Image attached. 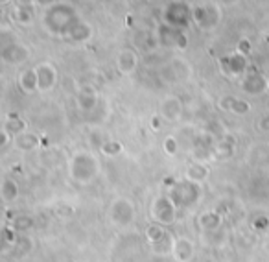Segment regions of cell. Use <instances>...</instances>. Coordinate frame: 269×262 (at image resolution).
Wrapping results in <instances>:
<instances>
[{
    "label": "cell",
    "instance_id": "52a82bcc",
    "mask_svg": "<svg viewBox=\"0 0 269 262\" xmlns=\"http://www.w3.org/2000/svg\"><path fill=\"white\" fill-rule=\"evenodd\" d=\"M37 71V78H39V89L41 91H50L52 87L56 85L57 74L56 69L50 65V63H43L35 69Z\"/></svg>",
    "mask_w": 269,
    "mask_h": 262
},
{
    "label": "cell",
    "instance_id": "9c48e42d",
    "mask_svg": "<svg viewBox=\"0 0 269 262\" xmlns=\"http://www.w3.org/2000/svg\"><path fill=\"white\" fill-rule=\"evenodd\" d=\"M244 91L249 94H262V92L267 89V80H264L262 76L258 74H251L247 80L244 81Z\"/></svg>",
    "mask_w": 269,
    "mask_h": 262
},
{
    "label": "cell",
    "instance_id": "4fadbf2b",
    "mask_svg": "<svg viewBox=\"0 0 269 262\" xmlns=\"http://www.w3.org/2000/svg\"><path fill=\"white\" fill-rule=\"evenodd\" d=\"M186 179L201 185V183L208 179V168L205 167L203 162H194V165H190L186 168Z\"/></svg>",
    "mask_w": 269,
    "mask_h": 262
},
{
    "label": "cell",
    "instance_id": "8992f818",
    "mask_svg": "<svg viewBox=\"0 0 269 262\" xmlns=\"http://www.w3.org/2000/svg\"><path fill=\"white\" fill-rule=\"evenodd\" d=\"M199 225L205 233H218L223 225V214L219 211H207L199 216Z\"/></svg>",
    "mask_w": 269,
    "mask_h": 262
},
{
    "label": "cell",
    "instance_id": "7c38bea8",
    "mask_svg": "<svg viewBox=\"0 0 269 262\" xmlns=\"http://www.w3.org/2000/svg\"><path fill=\"white\" fill-rule=\"evenodd\" d=\"M225 67H227V71L230 72V74H242V72L247 69V61H245V56L244 54H234V56H228L223 59Z\"/></svg>",
    "mask_w": 269,
    "mask_h": 262
},
{
    "label": "cell",
    "instance_id": "3957f363",
    "mask_svg": "<svg viewBox=\"0 0 269 262\" xmlns=\"http://www.w3.org/2000/svg\"><path fill=\"white\" fill-rule=\"evenodd\" d=\"M177 211L179 209L175 207V203L172 202V198L168 196V194H164V196L155 198V202H153V207H151V216L157 223L166 227V225L175 223V220H177Z\"/></svg>",
    "mask_w": 269,
    "mask_h": 262
},
{
    "label": "cell",
    "instance_id": "2e32d148",
    "mask_svg": "<svg viewBox=\"0 0 269 262\" xmlns=\"http://www.w3.org/2000/svg\"><path fill=\"white\" fill-rule=\"evenodd\" d=\"M21 87L24 92H33L39 89V78H37V71H24L21 76Z\"/></svg>",
    "mask_w": 269,
    "mask_h": 262
},
{
    "label": "cell",
    "instance_id": "ffe728a7",
    "mask_svg": "<svg viewBox=\"0 0 269 262\" xmlns=\"http://www.w3.org/2000/svg\"><path fill=\"white\" fill-rule=\"evenodd\" d=\"M234 151V142L230 141V139H223V141L219 142L218 146L214 148V153H216V157H230Z\"/></svg>",
    "mask_w": 269,
    "mask_h": 262
},
{
    "label": "cell",
    "instance_id": "44dd1931",
    "mask_svg": "<svg viewBox=\"0 0 269 262\" xmlns=\"http://www.w3.org/2000/svg\"><path fill=\"white\" fill-rule=\"evenodd\" d=\"M15 249H19L21 253H28V251H31L33 249V240H31L26 233H22V235H19V240H17V244L15 246Z\"/></svg>",
    "mask_w": 269,
    "mask_h": 262
},
{
    "label": "cell",
    "instance_id": "d6a6232c",
    "mask_svg": "<svg viewBox=\"0 0 269 262\" xmlns=\"http://www.w3.org/2000/svg\"><path fill=\"white\" fill-rule=\"evenodd\" d=\"M70 262H76V260H70Z\"/></svg>",
    "mask_w": 269,
    "mask_h": 262
},
{
    "label": "cell",
    "instance_id": "ba28073f",
    "mask_svg": "<svg viewBox=\"0 0 269 262\" xmlns=\"http://www.w3.org/2000/svg\"><path fill=\"white\" fill-rule=\"evenodd\" d=\"M0 198L4 203H13L19 198V185H17L15 179L11 177H6L2 185H0Z\"/></svg>",
    "mask_w": 269,
    "mask_h": 262
},
{
    "label": "cell",
    "instance_id": "603a6c76",
    "mask_svg": "<svg viewBox=\"0 0 269 262\" xmlns=\"http://www.w3.org/2000/svg\"><path fill=\"white\" fill-rule=\"evenodd\" d=\"M230 111L236 113V115H247V113L251 111V106H249V102L234 98L233 106H230Z\"/></svg>",
    "mask_w": 269,
    "mask_h": 262
},
{
    "label": "cell",
    "instance_id": "6da1fadb",
    "mask_svg": "<svg viewBox=\"0 0 269 262\" xmlns=\"http://www.w3.org/2000/svg\"><path fill=\"white\" fill-rule=\"evenodd\" d=\"M168 196L172 198V202L175 203L177 209H190V207L199 203V200L203 196V188L199 183L183 179V181H177L175 187L168 190Z\"/></svg>",
    "mask_w": 269,
    "mask_h": 262
},
{
    "label": "cell",
    "instance_id": "d6986e66",
    "mask_svg": "<svg viewBox=\"0 0 269 262\" xmlns=\"http://www.w3.org/2000/svg\"><path fill=\"white\" fill-rule=\"evenodd\" d=\"M94 104H96V94H94L92 91H87L85 89L82 94L78 96V106H80V109H83V111L92 109Z\"/></svg>",
    "mask_w": 269,
    "mask_h": 262
},
{
    "label": "cell",
    "instance_id": "f546056e",
    "mask_svg": "<svg viewBox=\"0 0 269 262\" xmlns=\"http://www.w3.org/2000/svg\"><path fill=\"white\" fill-rule=\"evenodd\" d=\"M161 118H163V116H153V120H151V127L155 131L159 129V127H161Z\"/></svg>",
    "mask_w": 269,
    "mask_h": 262
},
{
    "label": "cell",
    "instance_id": "277c9868",
    "mask_svg": "<svg viewBox=\"0 0 269 262\" xmlns=\"http://www.w3.org/2000/svg\"><path fill=\"white\" fill-rule=\"evenodd\" d=\"M109 218L111 222L118 227H126L135 220V205L126 198H118L114 200L109 211Z\"/></svg>",
    "mask_w": 269,
    "mask_h": 262
},
{
    "label": "cell",
    "instance_id": "484cf974",
    "mask_svg": "<svg viewBox=\"0 0 269 262\" xmlns=\"http://www.w3.org/2000/svg\"><path fill=\"white\" fill-rule=\"evenodd\" d=\"M56 214H57V216H59V218H68V216H70V214H74V211H72L70 207H65V205H63L61 209H57Z\"/></svg>",
    "mask_w": 269,
    "mask_h": 262
},
{
    "label": "cell",
    "instance_id": "30bf717a",
    "mask_svg": "<svg viewBox=\"0 0 269 262\" xmlns=\"http://www.w3.org/2000/svg\"><path fill=\"white\" fill-rule=\"evenodd\" d=\"M161 115L166 120H177L179 115H181V102L177 98H168L163 102L161 106Z\"/></svg>",
    "mask_w": 269,
    "mask_h": 262
},
{
    "label": "cell",
    "instance_id": "f1b7e54d",
    "mask_svg": "<svg viewBox=\"0 0 269 262\" xmlns=\"http://www.w3.org/2000/svg\"><path fill=\"white\" fill-rule=\"evenodd\" d=\"M260 129H262V131H269V116H264V118L260 120Z\"/></svg>",
    "mask_w": 269,
    "mask_h": 262
},
{
    "label": "cell",
    "instance_id": "7402d4cb",
    "mask_svg": "<svg viewBox=\"0 0 269 262\" xmlns=\"http://www.w3.org/2000/svg\"><path fill=\"white\" fill-rule=\"evenodd\" d=\"M102 151L105 153V155L114 157V155H118V153L122 151V144H120V142H117V141L103 142V144H102Z\"/></svg>",
    "mask_w": 269,
    "mask_h": 262
},
{
    "label": "cell",
    "instance_id": "e0dca14e",
    "mask_svg": "<svg viewBox=\"0 0 269 262\" xmlns=\"http://www.w3.org/2000/svg\"><path fill=\"white\" fill-rule=\"evenodd\" d=\"M10 225L15 229L17 233H28L33 227V218L31 216H26V214H17L10 220Z\"/></svg>",
    "mask_w": 269,
    "mask_h": 262
},
{
    "label": "cell",
    "instance_id": "5b68a950",
    "mask_svg": "<svg viewBox=\"0 0 269 262\" xmlns=\"http://www.w3.org/2000/svg\"><path fill=\"white\" fill-rule=\"evenodd\" d=\"M172 257L175 262H192L194 257H196V246H194V242L190 238L175 237Z\"/></svg>",
    "mask_w": 269,
    "mask_h": 262
},
{
    "label": "cell",
    "instance_id": "9a60e30c",
    "mask_svg": "<svg viewBox=\"0 0 269 262\" xmlns=\"http://www.w3.org/2000/svg\"><path fill=\"white\" fill-rule=\"evenodd\" d=\"M117 65L122 74H129V72H133L135 71V67H137V56H135L133 52H122V54L118 56Z\"/></svg>",
    "mask_w": 269,
    "mask_h": 262
},
{
    "label": "cell",
    "instance_id": "5bb4252c",
    "mask_svg": "<svg viewBox=\"0 0 269 262\" xmlns=\"http://www.w3.org/2000/svg\"><path fill=\"white\" fill-rule=\"evenodd\" d=\"M13 142H15V146L19 148V150H33L35 146H39V137L37 135H31V133H19V135H15V139H13Z\"/></svg>",
    "mask_w": 269,
    "mask_h": 262
},
{
    "label": "cell",
    "instance_id": "4316f807",
    "mask_svg": "<svg viewBox=\"0 0 269 262\" xmlns=\"http://www.w3.org/2000/svg\"><path fill=\"white\" fill-rule=\"evenodd\" d=\"M10 141H11V133L8 129H2V133H0V146H6Z\"/></svg>",
    "mask_w": 269,
    "mask_h": 262
},
{
    "label": "cell",
    "instance_id": "d4e9b609",
    "mask_svg": "<svg viewBox=\"0 0 269 262\" xmlns=\"http://www.w3.org/2000/svg\"><path fill=\"white\" fill-rule=\"evenodd\" d=\"M163 146L168 155H175V153H177V139H175V137H168Z\"/></svg>",
    "mask_w": 269,
    "mask_h": 262
},
{
    "label": "cell",
    "instance_id": "1f68e13d",
    "mask_svg": "<svg viewBox=\"0 0 269 262\" xmlns=\"http://www.w3.org/2000/svg\"><path fill=\"white\" fill-rule=\"evenodd\" d=\"M267 89H269V78H267Z\"/></svg>",
    "mask_w": 269,
    "mask_h": 262
},
{
    "label": "cell",
    "instance_id": "4dcf8cb0",
    "mask_svg": "<svg viewBox=\"0 0 269 262\" xmlns=\"http://www.w3.org/2000/svg\"><path fill=\"white\" fill-rule=\"evenodd\" d=\"M240 50H242V54H249V45H247V41H242V45H240Z\"/></svg>",
    "mask_w": 269,
    "mask_h": 262
},
{
    "label": "cell",
    "instance_id": "83f0119b",
    "mask_svg": "<svg viewBox=\"0 0 269 262\" xmlns=\"http://www.w3.org/2000/svg\"><path fill=\"white\" fill-rule=\"evenodd\" d=\"M163 185L168 188V190H170L172 187H175V185H177V179H175V177H172V176H168L166 179L163 181Z\"/></svg>",
    "mask_w": 269,
    "mask_h": 262
},
{
    "label": "cell",
    "instance_id": "cb8c5ba5",
    "mask_svg": "<svg viewBox=\"0 0 269 262\" xmlns=\"http://www.w3.org/2000/svg\"><path fill=\"white\" fill-rule=\"evenodd\" d=\"M253 229L254 231H267L269 229V218L267 216H258L253 220Z\"/></svg>",
    "mask_w": 269,
    "mask_h": 262
},
{
    "label": "cell",
    "instance_id": "7a4b0ae2",
    "mask_svg": "<svg viewBox=\"0 0 269 262\" xmlns=\"http://www.w3.org/2000/svg\"><path fill=\"white\" fill-rule=\"evenodd\" d=\"M100 165L89 151H78L70 159V177L78 183H89L98 176Z\"/></svg>",
    "mask_w": 269,
    "mask_h": 262
},
{
    "label": "cell",
    "instance_id": "ac0fdd59",
    "mask_svg": "<svg viewBox=\"0 0 269 262\" xmlns=\"http://www.w3.org/2000/svg\"><path fill=\"white\" fill-rule=\"evenodd\" d=\"M173 242H175V237L170 233L164 240H161V242H157V244H151V251L155 253V255H163V257L164 255H172Z\"/></svg>",
    "mask_w": 269,
    "mask_h": 262
},
{
    "label": "cell",
    "instance_id": "8fae6325",
    "mask_svg": "<svg viewBox=\"0 0 269 262\" xmlns=\"http://www.w3.org/2000/svg\"><path fill=\"white\" fill-rule=\"evenodd\" d=\"M144 235H146V240L149 242V246H151V244H157V242H161V240H164V238L170 235V231H166V227L161 225V223L153 222L146 227V233H144Z\"/></svg>",
    "mask_w": 269,
    "mask_h": 262
}]
</instances>
